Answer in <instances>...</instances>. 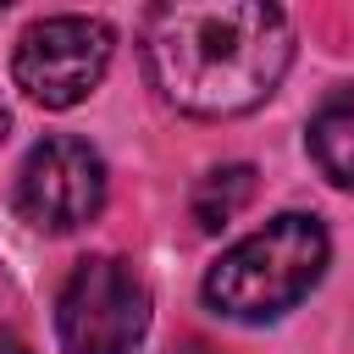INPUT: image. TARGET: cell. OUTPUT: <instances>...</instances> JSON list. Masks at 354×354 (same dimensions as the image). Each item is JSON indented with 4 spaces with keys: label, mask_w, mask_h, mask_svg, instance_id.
I'll list each match as a JSON object with an SVG mask.
<instances>
[{
    "label": "cell",
    "mask_w": 354,
    "mask_h": 354,
    "mask_svg": "<svg viewBox=\"0 0 354 354\" xmlns=\"http://www.w3.org/2000/svg\"><path fill=\"white\" fill-rule=\"evenodd\" d=\"M6 133H11V116H6V111H0V144H6Z\"/></svg>",
    "instance_id": "9"
},
{
    "label": "cell",
    "mask_w": 354,
    "mask_h": 354,
    "mask_svg": "<svg viewBox=\"0 0 354 354\" xmlns=\"http://www.w3.org/2000/svg\"><path fill=\"white\" fill-rule=\"evenodd\" d=\"M111 55H116V28L105 17H39L17 39L11 77L33 105L72 111L100 88Z\"/></svg>",
    "instance_id": "4"
},
{
    "label": "cell",
    "mask_w": 354,
    "mask_h": 354,
    "mask_svg": "<svg viewBox=\"0 0 354 354\" xmlns=\"http://www.w3.org/2000/svg\"><path fill=\"white\" fill-rule=\"evenodd\" d=\"M293 28L266 0H171L144 22V66L166 105L188 116H243L277 94Z\"/></svg>",
    "instance_id": "1"
},
{
    "label": "cell",
    "mask_w": 354,
    "mask_h": 354,
    "mask_svg": "<svg viewBox=\"0 0 354 354\" xmlns=\"http://www.w3.org/2000/svg\"><path fill=\"white\" fill-rule=\"evenodd\" d=\"M254 199V166L249 160H232V166H210L199 183H194V227L199 232H221L243 205Z\"/></svg>",
    "instance_id": "7"
},
{
    "label": "cell",
    "mask_w": 354,
    "mask_h": 354,
    "mask_svg": "<svg viewBox=\"0 0 354 354\" xmlns=\"http://www.w3.org/2000/svg\"><path fill=\"white\" fill-rule=\"evenodd\" d=\"M315 166L337 183V188H354V88H332L315 116H310V133H304Z\"/></svg>",
    "instance_id": "6"
},
{
    "label": "cell",
    "mask_w": 354,
    "mask_h": 354,
    "mask_svg": "<svg viewBox=\"0 0 354 354\" xmlns=\"http://www.w3.org/2000/svg\"><path fill=\"white\" fill-rule=\"evenodd\" d=\"M149 332V288L122 254L72 266L55 299V337L66 354H133Z\"/></svg>",
    "instance_id": "3"
},
{
    "label": "cell",
    "mask_w": 354,
    "mask_h": 354,
    "mask_svg": "<svg viewBox=\"0 0 354 354\" xmlns=\"http://www.w3.org/2000/svg\"><path fill=\"white\" fill-rule=\"evenodd\" d=\"M105 210V160L94 144L55 133L39 138L17 171V216L39 232H77Z\"/></svg>",
    "instance_id": "5"
},
{
    "label": "cell",
    "mask_w": 354,
    "mask_h": 354,
    "mask_svg": "<svg viewBox=\"0 0 354 354\" xmlns=\"http://www.w3.org/2000/svg\"><path fill=\"white\" fill-rule=\"evenodd\" d=\"M0 354H28V348H22L17 337H0Z\"/></svg>",
    "instance_id": "8"
},
{
    "label": "cell",
    "mask_w": 354,
    "mask_h": 354,
    "mask_svg": "<svg viewBox=\"0 0 354 354\" xmlns=\"http://www.w3.org/2000/svg\"><path fill=\"white\" fill-rule=\"evenodd\" d=\"M332 238L310 210H282L205 271V304L227 321H277L288 315L326 271Z\"/></svg>",
    "instance_id": "2"
},
{
    "label": "cell",
    "mask_w": 354,
    "mask_h": 354,
    "mask_svg": "<svg viewBox=\"0 0 354 354\" xmlns=\"http://www.w3.org/2000/svg\"><path fill=\"white\" fill-rule=\"evenodd\" d=\"M205 354H210V348H205Z\"/></svg>",
    "instance_id": "10"
}]
</instances>
